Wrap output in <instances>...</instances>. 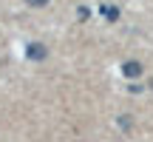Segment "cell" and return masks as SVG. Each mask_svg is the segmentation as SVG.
I'll return each mask as SVG.
<instances>
[{"label": "cell", "mask_w": 153, "mask_h": 142, "mask_svg": "<svg viewBox=\"0 0 153 142\" xmlns=\"http://www.w3.org/2000/svg\"><path fill=\"white\" fill-rule=\"evenodd\" d=\"M76 17H79V20H88V17H91V11H88V9H85V6H82V9H79V11H76Z\"/></svg>", "instance_id": "obj_4"}, {"label": "cell", "mask_w": 153, "mask_h": 142, "mask_svg": "<svg viewBox=\"0 0 153 142\" xmlns=\"http://www.w3.org/2000/svg\"><path fill=\"white\" fill-rule=\"evenodd\" d=\"M122 74H125V77H139V74H142V63L128 60L125 66H122Z\"/></svg>", "instance_id": "obj_2"}, {"label": "cell", "mask_w": 153, "mask_h": 142, "mask_svg": "<svg viewBox=\"0 0 153 142\" xmlns=\"http://www.w3.org/2000/svg\"><path fill=\"white\" fill-rule=\"evenodd\" d=\"M99 14H105L108 20H119V9H116V6H102Z\"/></svg>", "instance_id": "obj_3"}, {"label": "cell", "mask_w": 153, "mask_h": 142, "mask_svg": "<svg viewBox=\"0 0 153 142\" xmlns=\"http://www.w3.org/2000/svg\"><path fill=\"white\" fill-rule=\"evenodd\" d=\"M26 3H28V6H34V9H40V6H45L48 0H26Z\"/></svg>", "instance_id": "obj_5"}, {"label": "cell", "mask_w": 153, "mask_h": 142, "mask_svg": "<svg viewBox=\"0 0 153 142\" xmlns=\"http://www.w3.org/2000/svg\"><path fill=\"white\" fill-rule=\"evenodd\" d=\"M150 85H153V80H150Z\"/></svg>", "instance_id": "obj_7"}, {"label": "cell", "mask_w": 153, "mask_h": 142, "mask_svg": "<svg viewBox=\"0 0 153 142\" xmlns=\"http://www.w3.org/2000/svg\"><path fill=\"white\" fill-rule=\"evenodd\" d=\"M119 125H122V128L128 131V125H131V117H119Z\"/></svg>", "instance_id": "obj_6"}, {"label": "cell", "mask_w": 153, "mask_h": 142, "mask_svg": "<svg viewBox=\"0 0 153 142\" xmlns=\"http://www.w3.org/2000/svg\"><path fill=\"white\" fill-rule=\"evenodd\" d=\"M26 57H28V60H34V63H40V60L48 57V49H45L43 43H28L26 46Z\"/></svg>", "instance_id": "obj_1"}]
</instances>
